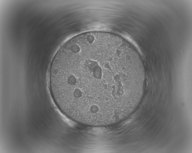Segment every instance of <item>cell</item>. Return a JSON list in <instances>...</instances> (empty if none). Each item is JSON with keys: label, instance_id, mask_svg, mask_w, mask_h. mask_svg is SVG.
<instances>
[{"label": "cell", "instance_id": "1", "mask_svg": "<svg viewBox=\"0 0 192 153\" xmlns=\"http://www.w3.org/2000/svg\"><path fill=\"white\" fill-rule=\"evenodd\" d=\"M52 89L73 108L102 113L120 106L137 90L141 74L119 45L93 39L55 58L49 74Z\"/></svg>", "mask_w": 192, "mask_h": 153}]
</instances>
